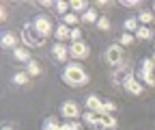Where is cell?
Returning <instances> with one entry per match:
<instances>
[{"mask_svg":"<svg viewBox=\"0 0 155 130\" xmlns=\"http://www.w3.org/2000/svg\"><path fill=\"white\" fill-rule=\"evenodd\" d=\"M26 72H28V76H30V78H37V76H41V74H43V67L39 65V61L32 59V61L26 65Z\"/></svg>","mask_w":155,"mask_h":130,"instance_id":"cell-19","label":"cell"},{"mask_svg":"<svg viewBox=\"0 0 155 130\" xmlns=\"http://www.w3.org/2000/svg\"><path fill=\"white\" fill-rule=\"evenodd\" d=\"M22 41H24V48H43L45 46V39L39 37V33L35 30L32 22L24 24V28H22Z\"/></svg>","mask_w":155,"mask_h":130,"instance_id":"cell-4","label":"cell"},{"mask_svg":"<svg viewBox=\"0 0 155 130\" xmlns=\"http://www.w3.org/2000/svg\"><path fill=\"white\" fill-rule=\"evenodd\" d=\"M78 20H80V15H78V13H67V15L61 17V22L67 24L69 28H75V26H78Z\"/></svg>","mask_w":155,"mask_h":130,"instance_id":"cell-24","label":"cell"},{"mask_svg":"<svg viewBox=\"0 0 155 130\" xmlns=\"http://www.w3.org/2000/svg\"><path fill=\"white\" fill-rule=\"evenodd\" d=\"M95 28H97V30H101V33H108V30H110V17H108V15H101V17H99V22L95 24Z\"/></svg>","mask_w":155,"mask_h":130,"instance_id":"cell-27","label":"cell"},{"mask_svg":"<svg viewBox=\"0 0 155 130\" xmlns=\"http://www.w3.org/2000/svg\"><path fill=\"white\" fill-rule=\"evenodd\" d=\"M104 61L110 65V67H119L123 61H125V48L116 41V44H110L106 50H104Z\"/></svg>","mask_w":155,"mask_h":130,"instance_id":"cell-3","label":"cell"},{"mask_svg":"<svg viewBox=\"0 0 155 130\" xmlns=\"http://www.w3.org/2000/svg\"><path fill=\"white\" fill-rule=\"evenodd\" d=\"M134 35H136V39H142V41H147V39H155V35H153L151 26H140Z\"/></svg>","mask_w":155,"mask_h":130,"instance_id":"cell-20","label":"cell"},{"mask_svg":"<svg viewBox=\"0 0 155 130\" xmlns=\"http://www.w3.org/2000/svg\"><path fill=\"white\" fill-rule=\"evenodd\" d=\"M2 130H13V128L11 126H2Z\"/></svg>","mask_w":155,"mask_h":130,"instance_id":"cell-35","label":"cell"},{"mask_svg":"<svg viewBox=\"0 0 155 130\" xmlns=\"http://www.w3.org/2000/svg\"><path fill=\"white\" fill-rule=\"evenodd\" d=\"M82 121H84L88 128H95L97 124H99V115L93 113V111H84V113H82Z\"/></svg>","mask_w":155,"mask_h":130,"instance_id":"cell-18","label":"cell"},{"mask_svg":"<svg viewBox=\"0 0 155 130\" xmlns=\"http://www.w3.org/2000/svg\"><path fill=\"white\" fill-rule=\"evenodd\" d=\"M54 7H56V13L61 15V17H63V15H67V13H71V5L67 2V0H58Z\"/></svg>","mask_w":155,"mask_h":130,"instance_id":"cell-25","label":"cell"},{"mask_svg":"<svg viewBox=\"0 0 155 130\" xmlns=\"http://www.w3.org/2000/svg\"><path fill=\"white\" fill-rule=\"evenodd\" d=\"M121 5H123L125 9H138V7H142L140 0H121Z\"/></svg>","mask_w":155,"mask_h":130,"instance_id":"cell-30","label":"cell"},{"mask_svg":"<svg viewBox=\"0 0 155 130\" xmlns=\"http://www.w3.org/2000/svg\"><path fill=\"white\" fill-rule=\"evenodd\" d=\"M69 41H71V44H75V41H82V30L78 28V26H75V28H71V37H69Z\"/></svg>","mask_w":155,"mask_h":130,"instance_id":"cell-31","label":"cell"},{"mask_svg":"<svg viewBox=\"0 0 155 130\" xmlns=\"http://www.w3.org/2000/svg\"><path fill=\"white\" fill-rule=\"evenodd\" d=\"M61 121H58L56 117H45V121H43V130H61Z\"/></svg>","mask_w":155,"mask_h":130,"instance_id":"cell-26","label":"cell"},{"mask_svg":"<svg viewBox=\"0 0 155 130\" xmlns=\"http://www.w3.org/2000/svg\"><path fill=\"white\" fill-rule=\"evenodd\" d=\"M151 59H153V61H155V54H153V57H151Z\"/></svg>","mask_w":155,"mask_h":130,"instance_id":"cell-37","label":"cell"},{"mask_svg":"<svg viewBox=\"0 0 155 130\" xmlns=\"http://www.w3.org/2000/svg\"><path fill=\"white\" fill-rule=\"evenodd\" d=\"M13 59H15L17 63H24V65H28V63L32 61V57H30V50H28V48H22V46L13 50Z\"/></svg>","mask_w":155,"mask_h":130,"instance_id":"cell-11","label":"cell"},{"mask_svg":"<svg viewBox=\"0 0 155 130\" xmlns=\"http://www.w3.org/2000/svg\"><path fill=\"white\" fill-rule=\"evenodd\" d=\"M153 48H155V39H153Z\"/></svg>","mask_w":155,"mask_h":130,"instance_id":"cell-38","label":"cell"},{"mask_svg":"<svg viewBox=\"0 0 155 130\" xmlns=\"http://www.w3.org/2000/svg\"><path fill=\"white\" fill-rule=\"evenodd\" d=\"M123 91H125V93H129V96H136V98H140V96L144 93V85L136 78L134 69L127 72V76H125V80H123Z\"/></svg>","mask_w":155,"mask_h":130,"instance_id":"cell-5","label":"cell"},{"mask_svg":"<svg viewBox=\"0 0 155 130\" xmlns=\"http://www.w3.org/2000/svg\"><path fill=\"white\" fill-rule=\"evenodd\" d=\"M99 13H97V7H91L86 13H82L80 15V22H84V24H97V22H99Z\"/></svg>","mask_w":155,"mask_h":130,"instance_id":"cell-14","label":"cell"},{"mask_svg":"<svg viewBox=\"0 0 155 130\" xmlns=\"http://www.w3.org/2000/svg\"><path fill=\"white\" fill-rule=\"evenodd\" d=\"M11 83H13L15 87H24V85H28V83H30V76H28V72H26V69H17V72L13 74Z\"/></svg>","mask_w":155,"mask_h":130,"instance_id":"cell-12","label":"cell"},{"mask_svg":"<svg viewBox=\"0 0 155 130\" xmlns=\"http://www.w3.org/2000/svg\"><path fill=\"white\" fill-rule=\"evenodd\" d=\"M39 5H41L43 9H50V7H54L56 2H52V0H41V2H39Z\"/></svg>","mask_w":155,"mask_h":130,"instance_id":"cell-34","label":"cell"},{"mask_svg":"<svg viewBox=\"0 0 155 130\" xmlns=\"http://www.w3.org/2000/svg\"><path fill=\"white\" fill-rule=\"evenodd\" d=\"M69 57H71V61H84V59H88L91 57V46L86 44V41H75V44H71L69 46Z\"/></svg>","mask_w":155,"mask_h":130,"instance_id":"cell-6","label":"cell"},{"mask_svg":"<svg viewBox=\"0 0 155 130\" xmlns=\"http://www.w3.org/2000/svg\"><path fill=\"white\" fill-rule=\"evenodd\" d=\"M32 26H35V30L39 33V37L45 39V41H48V37H52V35L56 33V26H54V22H52V17L45 15V13H39L35 20H32Z\"/></svg>","mask_w":155,"mask_h":130,"instance_id":"cell-2","label":"cell"},{"mask_svg":"<svg viewBox=\"0 0 155 130\" xmlns=\"http://www.w3.org/2000/svg\"><path fill=\"white\" fill-rule=\"evenodd\" d=\"M84 106H86V111H93V113H99V111H101V106H104V100H101L99 96L91 93V96H86V100H84Z\"/></svg>","mask_w":155,"mask_h":130,"instance_id":"cell-10","label":"cell"},{"mask_svg":"<svg viewBox=\"0 0 155 130\" xmlns=\"http://www.w3.org/2000/svg\"><path fill=\"white\" fill-rule=\"evenodd\" d=\"M151 11H153V13H155V2H153V5H151Z\"/></svg>","mask_w":155,"mask_h":130,"instance_id":"cell-36","label":"cell"},{"mask_svg":"<svg viewBox=\"0 0 155 130\" xmlns=\"http://www.w3.org/2000/svg\"><path fill=\"white\" fill-rule=\"evenodd\" d=\"M138 80L147 87H155V74H149V72H138Z\"/></svg>","mask_w":155,"mask_h":130,"instance_id":"cell-22","label":"cell"},{"mask_svg":"<svg viewBox=\"0 0 155 130\" xmlns=\"http://www.w3.org/2000/svg\"><path fill=\"white\" fill-rule=\"evenodd\" d=\"M101 124H104L106 130H116V128H119V119H116L114 115H104L101 117Z\"/></svg>","mask_w":155,"mask_h":130,"instance_id":"cell-23","label":"cell"},{"mask_svg":"<svg viewBox=\"0 0 155 130\" xmlns=\"http://www.w3.org/2000/svg\"><path fill=\"white\" fill-rule=\"evenodd\" d=\"M136 17H138V22H140V26H151L153 22H155V13L151 11V9H142L138 15H136Z\"/></svg>","mask_w":155,"mask_h":130,"instance_id":"cell-15","label":"cell"},{"mask_svg":"<svg viewBox=\"0 0 155 130\" xmlns=\"http://www.w3.org/2000/svg\"><path fill=\"white\" fill-rule=\"evenodd\" d=\"M50 54H52V59L56 63H61V65H67L69 63V46L67 44H61V41H56L52 48H50Z\"/></svg>","mask_w":155,"mask_h":130,"instance_id":"cell-8","label":"cell"},{"mask_svg":"<svg viewBox=\"0 0 155 130\" xmlns=\"http://www.w3.org/2000/svg\"><path fill=\"white\" fill-rule=\"evenodd\" d=\"M61 115L67 117V121H78V117H82V108L73 100H65L61 104Z\"/></svg>","mask_w":155,"mask_h":130,"instance_id":"cell-7","label":"cell"},{"mask_svg":"<svg viewBox=\"0 0 155 130\" xmlns=\"http://www.w3.org/2000/svg\"><path fill=\"white\" fill-rule=\"evenodd\" d=\"M69 5H71V13H78V15H82V13H86L91 9V5L86 0H71Z\"/></svg>","mask_w":155,"mask_h":130,"instance_id":"cell-16","label":"cell"},{"mask_svg":"<svg viewBox=\"0 0 155 130\" xmlns=\"http://www.w3.org/2000/svg\"><path fill=\"white\" fill-rule=\"evenodd\" d=\"M54 37H56V41H61V44H65L67 39H69V37H71V28L67 26V24H58L56 26V33H54Z\"/></svg>","mask_w":155,"mask_h":130,"instance_id":"cell-13","label":"cell"},{"mask_svg":"<svg viewBox=\"0 0 155 130\" xmlns=\"http://www.w3.org/2000/svg\"><path fill=\"white\" fill-rule=\"evenodd\" d=\"M63 83L67 87H86L91 83V74L84 69V65H80L78 61H69L65 67H63Z\"/></svg>","mask_w":155,"mask_h":130,"instance_id":"cell-1","label":"cell"},{"mask_svg":"<svg viewBox=\"0 0 155 130\" xmlns=\"http://www.w3.org/2000/svg\"><path fill=\"white\" fill-rule=\"evenodd\" d=\"M7 2H0V22H7Z\"/></svg>","mask_w":155,"mask_h":130,"instance_id":"cell-32","label":"cell"},{"mask_svg":"<svg viewBox=\"0 0 155 130\" xmlns=\"http://www.w3.org/2000/svg\"><path fill=\"white\" fill-rule=\"evenodd\" d=\"M114 2H110V0H97L95 2V7H99V9H108V7H112Z\"/></svg>","mask_w":155,"mask_h":130,"instance_id":"cell-33","label":"cell"},{"mask_svg":"<svg viewBox=\"0 0 155 130\" xmlns=\"http://www.w3.org/2000/svg\"><path fill=\"white\" fill-rule=\"evenodd\" d=\"M0 46H2L5 50H15V48H19V39H17V35H13L11 30H5L2 35H0Z\"/></svg>","mask_w":155,"mask_h":130,"instance_id":"cell-9","label":"cell"},{"mask_svg":"<svg viewBox=\"0 0 155 130\" xmlns=\"http://www.w3.org/2000/svg\"><path fill=\"white\" fill-rule=\"evenodd\" d=\"M140 72L155 74V61H153V59H144V61H142V65H140Z\"/></svg>","mask_w":155,"mask_h":130,"instance_id":"cell-28","label":"cell"},{"mask_svg":"<svg viewBox=\"0 0 155 130\" xmlns=\"http://www.w3.org/2000/svg\"><path fill=\"white\" fill-rule=\"evenodd\" d=\"M119 44H121L123 48H131V46L136 44V35H134V33H121V35H119Z\"/></svg>","mask_w":155,"mask_h":130,"instance_id":"cell-21","label":"cell"},{"mask_svg":"<svg viewBox=\"0 0 155 130\" xmlns=\"http://www.w3.org/2000/svg\"><path fill=\"white\" fill-rule=\"evenodd\" d=\"M61 130H82V124L80 121H65L61 126Z\"/></svg>","mask_w":155,"mask_h":130,"instance_id":"cell-29","label":"cell"},{"mask_svg":"<svg viewBox=\"0 0 155 130\" xmlns=\"http://www.w3.org/2000/svg\"><path fill=\"white\" fill-rule=\"evenodd\" d=\"M123 28H125V33H136L140 28V22H138V17L136 15H129V17H125V22H123Z\"/></svg>","mask_w":155,"mask_h":130,"instance_id":"cell-17","label":"cell"}]
</instances>
